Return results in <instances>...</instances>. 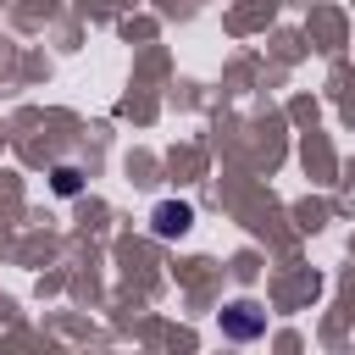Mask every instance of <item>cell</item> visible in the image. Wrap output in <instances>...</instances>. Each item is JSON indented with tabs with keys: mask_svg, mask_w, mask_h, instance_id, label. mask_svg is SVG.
Wrapping results in <instances>:
<instances>
[{
	"mask_svg": "<svg viewBox=\"0 0 355 355\" xmlns=\"http://www.w3.org/2000/svg\"><path fill=\"white\" fill-rule=\"evenodd\" d=\"M189 227V205H161L155 211V233L161 239H172V233H183Z\"/></svg>",
	"mask_w": 355,
	"mask_h": 355,
	"instance_id": "cell-1",
	"label": "cell"
},
{
	"mask_svg": "<svg viewBox=\"0 0 355 355\" xmlns=\"http://www.w3.org/2000/svg\"><path fill=\"white\" fill-rule=\"evenodd\" d=\"M55 189H61V194H72V189H78V172H72V166H61V172H55Z\"/></svg>",
	"mask_w": 355,
	"mask_h": 355,
	"instance_id": "cell-2",
	"label": "cell"
}]
</instances>
